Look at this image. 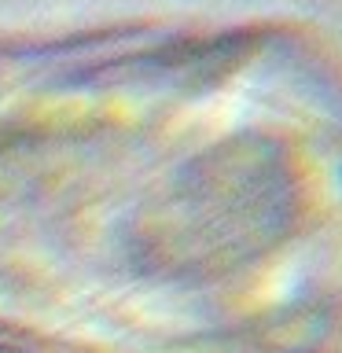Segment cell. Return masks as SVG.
I'll return each mask as SVG.
<instances>
[{"mask_svg":"<svg viewBox=\"0 0 342 353\" xmlns=\"http://www.w3.org/2000/svg\"><path fill=\"white\" fill-rule=\"evenodd\" d=\"M316 129L214 0H0V353H309L342 269Z\"/></svg>","mask_w":342,"mask_h":353,"instance_id":"1","label":"cell"}]
</instances>
